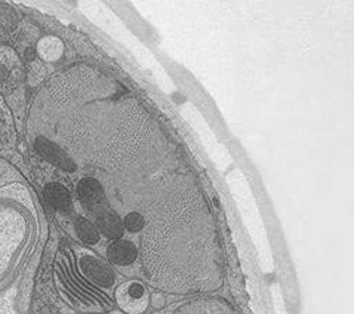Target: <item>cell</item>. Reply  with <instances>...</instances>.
Masks as SVG:
<instances>
[{
	"label": "cell",
	"mask_w": 354,
	"mask_h": 314,
	"mask_svg": "<svg viewBox=\"0 0 354 314\" xmlns=\"http://www.w3.org/2000/svg\"><path fill=\"white\" fill-rule=\"evenodd\" d=\"M77 188L81 203L88 211H91L93 214L100 217L111 210L105 191L95 179H82L78 183Z\"/></svg>",
	"instance_id": "6da1fadb"
},
{
	"label": "cell",
	"mask_w": 354,
	"mask_h": 314,
	"mask_svg": "<svg viewBox=\"0 0 354 314\" xmlns=\"http://www.w3.org/2000/svg\"><path fill=\"white\" fill-rule=\"evenodd\" d=\"M32 146L44 160L50 161L51 164L60 167L63 170H67V171L75 170L77 166H75L74 160L67 155V152L62 146L54 144L53 140H50L44 136H37L32 144Z\"/></svg>",
	"instance_id": "7a4b0ae2"
},
{
	"label": "cell",
	"mask_w": 354,
	"mask_h": 314,
	"mask_svg": "<svg viewBox=\"0 0 354 314\" xmlns=\"http://www.w3.org/2000/svg\"><path fill=\"white\" fill-rule=\"evenodd\" d=\"M16 141L13 119L5 101L0 97V156L8 159L12 156Z\"/></svg>",
	"instance_id": "3957f363"
},
{
	"label": "cell",
	"mask_w": 354,
	"mask_h": 314,
	"mask_svg": "<svg viewBox=\"0 0 354 314\" xmlns=\"http://www.w3.org/2000/svg\"><path fill=\"white\" fill-rule=\"evenodd\" d=\"M81 268L86 277H90L93 282L101 284V286H111L115 282V273L109 265L104 261L94 258V256H84L81 259Z\"/></svg>",
	"instance_id": "277c9868"
},
{
	"label": "cell",
	"mask_w": 354,
	"mask_h": 314,
	"mask_svg": "<svg viewBox=\"0 0 354 314\" xmlns=\"http://www.w3.org/2000/svg\"><path fill=\"white\" fill-rule=\"evenodd\" d=\"M106 256L108 259L120 266H128L132 265L138 258V249L135 244L127 239H115L111 242L106 248Z\"/></svg>",
	"instance_id": "5b68a950"
},
{
	"label": "cell",
	"mask_w": 354,
	"mask_h": 314,
	"mask_svg": "<svg viewBox=\"0 0 354 314\" xmlns=\"http://www.w3.org/2000/svg\"><path fill=\"white\" fill-rule=\"evenodd\" d=\"M97 226L106 238L111 239H121L124 235V224L122 219L118 217L112 210L97 217Z\"/></svg>",
	"instance_id": "8992f818"
},
{
	"label": "cell",
	"mask_w": 354,
	"mask_h": 314,
	"mask_svg": "<svg viewBox=\"0 0 354 314\" xmlns=\"http://www.w3.org/2000/svg\"><path fill=\"white\" fill-rule=\"evenodd\" d=\"M44 197L57 210L67 211L71 208V195L68 190L60 183H50L44 187Z\"/></svg>",
	"instance_id": "52a82bcc"
},
{
	"label": "cell",
	"mask_w": 354,
	"mask_h": 314,
	"mask_svg": "<svg viewBox=\"0 0 354 314\" xmlns=\"http://www.w3.org/2000/svg\"><path fill=\"white\" fill-rule=\"evenodd\" d=\"M75 228H77V234L78 237L85 242V244H97L100 241V233L97 230V226L90 222L85 218H78L77 219V224H75Z\"/></svg>",
	"instance_id": "ba28073f"
},
{
	"label": "cell",
	"mask_w": 354,
	"mask_h": 314,
	"mask_svg": "<svg viewBox=\"0 0 354 314\" xmlns=\"http://www.w3.org/2000/svg\"><path fill=\"white\" fill-rule=\"evenodd\" d=\"M63 46L54 37H46L39 43V54L46 61H53L62 54Z\"/></svg>",
	"instance_id": "9c48e42d"
},
{
	"label": "cell",
	"mask_w": 354,
	"mask_h": 314,
	"mask_svg": "<svg viewBox=\"0 0 354 314\" xmlns=\"http://www.w3.org/2000/svg\"><path fill=\"white\" fill-rule=\"evenodd\" d=\"M145 293H146V291H145L142 283H139V282H132V283L128 284V288H127V296L132 300V303H135V304L139 306L140 311L146 307V303H143V302H145Z\"/></svg>",
	"instance_id": "30bf717a"
},
{
	"label": "cell",
	"mask_w": 354,
	"mask_h": 314,
	"mask_svg": "<svg viewBox=\"0 0 354 314\" xmlns=\"http://www.w3.org/2000/svg\"><path fill=\"white\" fill-rule=\"evenodd\" d=\"M124 226L131 233H139L145 226V218L139 213H131L124 219Z\"/></svg>",
	"instance_id": "8fae6325"
},
{
	"label": "cell",
	"mask_w": 354,
	"mask_h": 314,
	"mask_svg": "<svg viewBox=\"0 0 354 314\" xmlns=\"http://www.w3.org/2000/svg\"><path fill=\"white\" fill-rule=\"evenodd\" d=\"M152 302H153V306H155V307H160V306H163L165 299H163L160 295H153V296H152Z\"/></svg>",
	"instance_id": "7c38bea8"
},
{
	"label": "cell",
	"mask_w": 354,
	"mask_h": 314,
	"mask_svg": "<svg viewBox=\"0 0 354 314\" xmlns=\"http://www.w3.org/2000/svg\"><path fill=\"white\" fill-rule=\"evenodd\" d=\"M108 314H122V313H120V311H113V313H108Z\"/></svg>",
	"instance_id": "4fadbf2b"
}]
</instances>
